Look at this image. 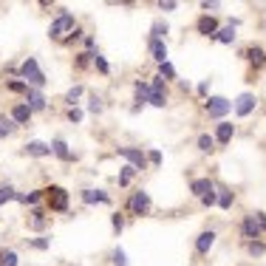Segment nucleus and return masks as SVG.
Listing matches in <instances>:
<instances>
[{
    "label": "nucleus",
    "instance_id": "13",
    "mask_svg": "<svg viewBox=\"0 0 266 266\" xmlns=\"http://www.w3.org/2000/svg\"><path fill=\"white\" fill-rule=\"evenodd\" d=\"M195 29H198V34H204V37H212L221 26H218V20L216 17H209V15H201L198 17V23H195Z\"/></svg>",
    "mask_w": 266,
    "mask_h": 266
},
{
    "label": "nucleus",
    "instance_id": "12",
    "mask_svg": "<svg viewBox=\"0 0 266 266\" xmlns=\"http://www.w3.org/2000/svg\"><path fill=\"white\" fill-rule=\"evenodd\" d=\"M190 193H193L195 198H204V195L216 193V184H212L209 179H193L190 181Z\"/></svg>",
    "mask_w": 266,
    "mask_h": 266
},
{
    "label": "nucleus",
    "instance_id": "22",
    "mask_svg": "<svg viewBox=\"0 0 266 266\" xmlns=\"http://www.w3.org/2000/svg\"><path fill=\"white\" fill-rule=\"evenodd\" d=\"M43 195H45V190H31V193H17L15 198L20 204H26V207H37V204L43 201Z\"/></svg>",
    "mask_w": 266,
    "mask_h": 266
},
{
    "label": "nucleus",
    "instance_id": "3",
    "mask_svg": "<svg viewBox=\"0 0 266 266\" xmlns=\"http://www.w3.org/2000/svg\"><path fill=\"white\" fill-rule=\"evenodd\" d=\"M128 212L130 216H136V218H142V216H147L150 212V207H153V201H150V193L147 190H136V193H130V198H128Z\"/></svg>",
    "mask_w": 266,
    "mask_h": 266
},
{
    "label": "nucleus",
    "instance_id": "20",
    "mask_svg": "<svg viewBox=\"0 0 266 266\" xmlns=\"http://www.w3.org/2000/svg\"><path fill=\"white\" fill-rule=\"evenodd\" d=\"M147 48H150V57L156 60L158 65L167 63V43H165V40H150V43H147Z\"/></svg>",
    "mask_w": 266,
    "mask_h": 266
},
{
    "label": "nucleus",
    "instance_id": "5",
    "mask_svg": "<svg viewBox=\"0 0 266 266\" xmlns=\"http://www.w3.org/2000/svg\"><path fill=\"white\" fill-rule=\"evenodd\" d=\"M119 156L125 158V162H128L130 167H133V170H144V167H147V153L142 150V147H119Z\"/></svg>",
    "mask_w": 266,
    "mask_h": 266
},
{
    "label": "nucleus",
    "instance_id": "6",
    "mask_svg": "<svg viewBox=\"0 0 266 266\" xmlns=\"http://www.w3.org/2000/svg\"><path fill=\"white\" fill-rule=\"evenodd\" d=\"M48 209L51 212H68V190L65 187H48Z\"/></svg>",
    "mask_w": 266,
    "mask_h": 266
},
{
    "label": "nucleus",
    "instance_id": "38",
    "mask_svg": "<svg viewBox=\"0 0 266 266\" xmlns=\"http://www.w3.org/2000/svg\"><path fill=\"white\" fill-rule=\"evenodd\" d=\"M15 187H12V184H3V187H0V207H3V204L6 201H12V198H15Z\"/></svg>",
    "mask_w": 266,
    "mask_h": 266
},
{
    "label": "nucleus",
    "instance_id": "46",
    "mask_svg": "<svg viewBox=\"0 0 266 266\" xmlns=\"http://www.w3.org/2000/svg\"><path fill=\"white\" fill-rule=\"evenodd\" d=\"M195 91H198V96H207V91H209V79L198 82V88H195Z\"/></svg>",
    "mask_w": 266,
    "mask_h": 266
},
{
    "label": "nucleus",
    "instance_id": "35",
    "mask_svg": "<svg viewBox=\"0 0 266 266\" xmlns=\"http://www.w3.org/2000/svg\"><path fill=\"white\" fill-rule=\"evenodd\" d=\"M158 77L165 79V82H167V79H176V68H173V63H170V60L158 65Z\"/></svg>",
    "mask_w": 266,
    "mask_h": 266
},
{
    "label": "nucleus",
    "instance_id": "30",
    "mask_svg": "<svg viewBox=\"0 0 266 266\" xmlns=\"http://www.w3.org/2000/svg\"><path fill=\"white\" fill-rule=\"evenodd\" d=\"M232 201H235V195L230 193V190H218V198H216V204L221 209H230L232 207Z\"/></svg>",
    "mask_w": 266,
    "mask_h": 266
},
{
    "label": "nucleus",
    "instance_id": "49",
    "mask_svg": "<svg viewBox=\"0 0 266 266\" xmlns=\"http://www.w3.org/2000/svg\"><path fill=\"white\" fill-rule=\"evenodd\" d=\"M94 45H96L94 37H85V48H88V51H94Z\"/></svg>",
    "mask_w": 266,
    "mask_h": 266
},
{
    "label": "nucleus",
    "instance_id": "2",
    "mask_svg": "<svg viewBox=\"0 0 266 266\" xmlns=\"http://www.w3.org/2000/svg\"><path fill=\"white\" fill-rule=\"evenodd\" d=\"M17 79H23L29 88H37V91L45 85V74L40 71V65H37L34 57H26V60H23V65L17 68Z\"/></svg>",
    "mask_w": 266,
    "mask_h": 266
},
{
    "label": "nucleus",
    "instance_id": "32",
    "mask_svg": "<svg viewBox=\"0 0 266 266\" xmlns=\"http://www.w3.org/2000/svg\"><path fill=\"white\" fill-rule=\"evenodd\" d=\"M165 34H167V23L165 20H156L150 26V40H165Z\"/></svg>",
    "mask_w": 266,
    "mask_h": 266
},
{
    "label": "nucleus",
    "instance_id": "11",
    "mask_svg": "<svg viewBox=\"0 0 266 266\" xmlns=\"http://www.w3.org/2000/svg\"><path fill=\"white\" fill-rule=\"evenodd\" d=\"M133 94H136V105H133V114H139V111H142V105L147 102V96H150V85H147L144 79H136V82H133Z\"/></svg>",
    "mask_w": 266,
    "mask_h": 266
},
{
    "label": "nucleus",
    "instance_id": "23",
    "mask_svg": "<svg viewBox=\"0 0 266 266\" xmlns=\"http://www.w3.org/2000/svg\"><path fill=\"white\" fill-rule=\"evenodd\" d=\"M29 230H43V227H45V224H48V218H45V209L43 207H34V209H31V212H29Z\"/></svg>",
    "mask_w": 266,
    "mask_h": 266
},
{
    "label": "nucleus",
    "instance_id": "34",
    "mask_svg": "<svg viewBox=\"0 0 266 266\" xmlns=\"http://www.w3.org/2000/svg\"><path fill=\"white\" fill-rule=\"evenodd\" d=\"M94 65H96V71H99L102 77H108V74H111V65H108V60L102 57L99 51H96V54H94Z\"/></svg>",
    "mask_w": 266,
    "mask_h": 266
},
{
    "label": "nucleus",
    "instance_id": "16",
    "mask_svg": "<svg viewBox=\"0 0 266 266\" xmlns=\"http://www.w3.org/2000/svg\"><path fill=\"white\" fill-rule=\"evenodd\" d=\"M9 116H12V122H15L17 128H20V125H29V122H31V116H34V114H31V111L26 108V105H23V102H17L15 108H12V114H9Z\"/></svg>",
    "mask_w": 266,
    "mask_h": 266
},
{
    "label": "nucleus",
    "instance_id": "43",
    "mask_svg": "<svg viewBox=\"0 0 266 266\" xmlns=\"http://www.w3.org/2000/svg\"><path fill=\"white\" fill-rule=\"evenodd\" d=\"M147 165L162 167V153H158V150H150V153H147Z\"/></svg>",
    "mask_w": 266,
    "mask_h": 266
},
{
    "label": "nucleus",
    "instance_id": "15",
    "mask_svg": "<svg viewBox=\"0 0 266 266\" xmlns=\"http://www.w3.org/2000/svg\"><path fill=\"white\" fill-rule=\"evenodd\" d=\"M26 153L34 158H45V156H51V144L40 142V139H31V142H26Z\"/></svg>",
    "mask_w": 266,
    "mask_h": 266
},
{
    "label": "nucleus",
    "instance_id": "21",
    "mask_svg": "<svg viewBox=\"0 0 266 266\" xmlns=\"http://www.w3.org/2000/svg\"><path fill=\"white\" fill-rule=\"evenodd\" d=\"M209 40H216V43H224V45H232V43H235V26L230 23V26H224V29H218L216 34L209 37Z\"/></svg>",
    "mask_w": 266,
    "mask_h": 266
},
{
    "label": "nucleus",
    "instance_id": "8",
    "mask_svg": "<svg viewBox=\"0 0 266 266\" xmlns=\"http://www.w3.org/2000/svg\"><path fill=\"white\" fill-rule=\"evenodd\" d=\"M23 105H26L31 114H40V111L48 108V99H45L43 91H37V88H29V91H26V102H23Z\"/></svg>",
    "mask_w": 266,
    "mask_h": 266
},
{
    "label": "nucleus",
    "instance_id": "37",
    "mask_svg": "<svg viewBox=\"0 0 266 266\" xmlns=\"http://www.w3.org/2000/svg\"><path fill=\"white\" fill-rule=\"evenodd\" d=\"M133 176H136V170H133L130 165H125V167H122V173H119V187H128Z\"/></svg>",
    "mask_w": 266,
    "mask_h": 266
},
{
    "label": "nucleus",
    "instance_id": "7",
    "mask_svg": "<svg viewBox=\"0 0 266 266\" xmlns=\"http://www.w3.org/2000/svg\"><path fill=\"white\" fill-rule=\"evenodd\" d=\"M255 105H258V96L246 91V94H241L235 102H232V111H235V116H241V119H244V116H249L252 111H255Z\"/></svg>",
    "mask_w": 266,
    "mask_h": 266
},
{
    "label": "nucleus",
    "instance_id": "1",
    "mask_svg": "<svg viewBox=\"0 0 266 266\" xmlns=\"http://www.w3.org/2000/svg\"><path fill=\"white\" fill-rule=\"evenodd\" d=\"M77 29V17L71 15V12H65V9H60V15L51 20L48 26V37L51 40H57V43H65L68 37H71V31Z\"/></svg>",
    "mask_w": 266,
    "mask_h": 266
},
{
    "label": "nucleus",
    "instance_id": "27",
    "mask_svg": "<svg viewBox=\"0 0 266 266\" xmlns=\"http://www.w3.org/2000/svg\"><path fill=\"white\" fill-rule=\"evenodd\" d=\"M94 54H96V51H79V54H77V60H74L79 71H85L88 65H94Z\"/></svg>",
    "mask_w": 266,
    "mask_h": 266
},
{
    "label": "nucleus",
    "instance_id": "40",
    "mask_svg": "<svg viewBox=\"0 0 266 266\" xmlns=\"http://www.w3.org/2000/svg\"><path fill=\"white\" fill-rule=\"evenodd\" d=\"M102 108H105V105H102V96H91V99H88V111H91V114H102Z\"/></svg>",
    "mask_w": 266,
    "mask_h": 266
},
{
    "label": "nucleus",
    "instance_id": "10",
    "mask_svg": "<svg viewBox=\"0 0 266 266\" xmlns=\"http://www.w3.org/2000/svg\"><path fill=\"white\" fill-rule=\"evenodd\" d=\"M232 136H235V125L232 122H227V119H221V122L216 125V133H212V139H216V144H230L232 142Z\"/></svg>",
    "mask_w": 266,
    "mask_h": 266
},
{
    "label": "nucleus",
    "instance_id": "19",
    "mask_svg": "<svg viewBox=\"0 0 266 266\" xmlns=\"http://www.w3.org/2000/svg\"><path fill=\"white\" fill-rule=\"evenodd\" d=\"M82 204H111V195L105 190H82Z\"/></svg>",
    "mask_w": 266,
    "mask_h": 266
},
{
    "label": "nucleus",
    "instance_id": "33",
    "mask_svg": "<svg viewBox=\"0 0 266 266\" xmlns=\"http://www.w3.org/2000/svg\"><path fill=\"white\" fill-rule=\"evenodd\" d=\"M6 88L12 91V94H23V96H26V91H29V85H26L23 79H17V77H15V79H9Z\"/></svg>",
    "mask_w": 266,
    "mask_h": 266
},
{
    "label": "nucleus",
    "instance_id": "42",
    "mask_svg": "<svg viewBox=\"0 0 266 266\" xmlns=\"http://www.w3.org/2000/svg\"><path fill=\"white\" fill-rule=\"evenodd\" d=\"M82 116H85V114H82V108H68V122L79 125V122H82Z\"/></svg>",
    "mask_w": 266,
    "mask_h": 266
},
{
    "label": "nucleus",
    "instance_id": "24",
    "mask_svg": "<svg viewBox=\"0 0 266 266\" xmlns=\"http://www.w3.org/2000/svg\"><path fill=\"white\" fill-rule=\"evenodd\" d=\"M147 105H153V108H165V105H167V91H153V88H150Z\"/></svg>",
    "mask_w": 266,
    "mask_h": 266
},
{
    "label": "nucleus",
    "instance_id": "18",
    "mask_svg": "<svg viewBox=\"0 0 266 266\" xmlns=\"http://www.w3.org/2000/svg\"><path fill=\"white\" fill-rule=\"evenodd\" d=\"M51 156L63 158V162H74V153L68 150V142H65V139H54V142H51Z\"/></svg>",
    "mask_w": 266,
    "mask_h": 266
},
{
    "label": "nucleus",
    "instance_id": "25",
    "mask_svg": "<svg viewBox=\"0 0 266 266\" xmlns=\"http://www.w3.org/2000/svg\"><path fill=\"white\" fill-rule=\"evenodd\" d=\"M195 144H198V150L201 153H212L216 150V139L209 136V133H201V136L195 139Z\"/></svg>",
    "mask_w": 266,
    "mask_h": 266
},
{
    "label": "nucleus",
    "instance_id": "39",
    "mask_svg": "<svg viewBox=\"0 0 266 266\" xmlns=\"http://www.w3.org/2000/svg\"><path fill=\"white\" fill-rule=\"evenodd\" d=\"M111 227H114L116 235L125 230V216H122V212H114V216H111Z\"/></svg>",
    "mask_w": 266,
    "mask_h": 266
},
{
    "label": "nucleus",
    "instance_id": "48",
    "mask_svg": "<svg viewBox=\"0 0 266 266\" xmlns=\"http://www.w3.org/2000/svg\"><path fill=\"white\" fill-rule=\"evenodd\" d=\"M82 34H85V31H82V29H79V26H77V29L71 31V37H68L65 43H74V40H79V37H82Z\"/></svg>",
    "mask_w": 266,
    "mask_h": 266
},
{
    "label": "nucleus",
    "instance_id": "9",
    "mask_svg": "<svg viewBox=\"0 0 266 266\" xmlns=\"http://www.w3.org/2000/svg\"><path fill=\"white\" fill-rule=\"evenodd\" d=\"M260 235H263V230L258 227L255 216H244V221H241V238H246V241H260Z\"/></svg>",
    "mask_w": 266,
    "mask_h": 266
},
{
    "label": "nucleus",
    "instance_id": "17",
    "mask_svg": "<svg viewBox=\"0 0 266 266\" xmlns=\"http://www.w3.org/2000/svg\"><path fill=\"white\" fill-rule=\"evenodd\" d=\"M244 57L249 60L255 68H263V65H266V51H263V45H249V48L244 51Z\"/></svg>",
    "mask_w": 266,
    "mask_h": 266
},
{
    "label": "nucleus",
    "instance_id": "31",
    "mask_svg": "<svg viewBox=\"0 0 266 266\" xmlns=\"http://www.w3.org/2000/svg\"><path fill=\"white\" fill-rule=\"evenodd\" d=\"M20 263V258H17L15 249H3L0 252V266H17Z\"/></svg>",
    "mask_w": 266,
    "mask_h": 266
},
{
    "label": "nucleus",
    "instance_id": "14",
    "mask_svg": "<svg viewBox=\"0 0 266 266\" xmlns=\"http://www.w3.org/2000/svg\"><path fill=\"white\" fill-rule=\"evenodd\" d=\"M216 232L212 230H207V232H201V235H198V241H195V252H198V255H209V249H212V246H216Z\"/></svg>",
    "mask_w": 266,
    "mask_h": 266
},
{
    "label": "nucleus",
    "instance_id": "44",
    "mask_svg": "<svg viewBox=\"0 0 266 266\" xmlns=\"http://www.w3.org/2000/svg\"><path fill=\"white\" fill-rule=\"evenodd\" d=\"M158 9H162V12H176V9H179V3H176V0H162V3H158Z\"/></svg>",
    "mask_w": 266,
    "mask_h": 266
},
{
    "label": "nucleus",
    "instance_id": "29",
    "mask_svg": "<svg viewBox=\"0 0 266 266\" xmlns=\"http://www.w3.org/2000/svg\"><path fill=\"white\" fill-rule=\"evenodd\" d=\"M85 94V88L82 85H74L71 91H68V94H65V105H68V108H77V102H79V96Z\"/></svg>",
    "mask_w": 266,
    "mask_h": 266
},
{
    "label": "nucleus",
    "instance_id": "28",
    "mask_svg": "<svg viewBox=\"0 0 266 266\" xmlns=\"http://www.w3.org/2000/svg\"><path fill=\"white\" fill-rule=\"evenodd\" d=\"M17 130V125L12 122V116H0V139H9Z\"/></svg>",
    "mask_w": 266,
    "mask_h": 266
},
{
    "label": "nucleus",
    "instance_id": "47",
    "mask_svg": "<svg viewBox=\"0 0 266 266\" xmlns=\"http://www.w3.org/2000/svg\"><path fill=\"white\" fill-rule=\"evenodd\" d=\"M255 221H258V227L266 232V212H255Z\"/></svg>",
    "mask_w": 266,
    "mask_h": 266
},
{
    "label": "nucleus",
    "instance_id": "41",
    "mask_svg": "<svg viewBox=\"0 0 266 266\" xmlns=\"http://www.w3.org/2000/svg\"><path fill=\"white\" fill-rule=\"evenodd\" d=\"M29 244H31V246H34V249L45 252V249H48V246H51V241H48V238H31Z\"/></svg>",
    "mask_w": 266,
    "mask_h": 266
},
{
    "label": "nucleus",
    "instance_id": "26",
    "mask_svg": "<svg viewBox=\"0 0 266 266\" xmlns=\"http://www.w3.org/2000/svg\"><path fill=\"white\" fill-rule=\"evenodd\" d=\"M246 252H249V258H263L266 255V244L263 241H246Z\"/></svg>",
    "mask_w": 266,
    "mask_h": 266
},
{
    "label": "nucleus",
    "instance_id": "45",
    "mask_svg": "<svg viewBox=\"0 0 266 266\" xmlns=\"http://www.w3.org/2000/svg\"><path fill=\"white\" fill-rule=\"evenodd\" d=\"M216 198H218V193H209V195H204V198H198V201H201L204 207H216Z\"/></svg>",
    "mask_w": 266,
    "mask_h": 266
},
{
    "label": "nucleus",
    "instance_id": "36",
    "mask_svg": "<svg viewBox=\"0 0 266 266\" xmlns=\"http://www.w3.org/2000/svg\"><path fill=\"white\" fill-rule=\"evenodd\" d=\"M111 260H114V266H130L128 263V255H125L122 246H116V249L111 252Z\"/></svg>",
    "mask_w": 266,
    "mask_h": 266
},
{
    "label": "nucleus",
    "instance_id": "4",
    "mask_svg": "<svg viewBox=\"0 0 266 266\" xmlns=\"http://www.w3.org/2000/svg\"><path fill=\"white\" fill-rule=\"evenodd\" d=\"M204 111L209 114V119H224V116L232 111V102L227 99V96H209V99L204 102Z\"/></svg>",
    "mask_w": 266,
    "mask_h": 266
}]
</instances>
